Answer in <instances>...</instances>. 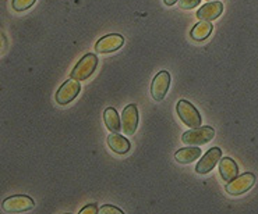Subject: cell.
<instances>
[{"label": "cell", "instance_id": "6da1fadb", "mask_svg": "<svg viewBox=\"0 0 258 214\" xmlns=\"http://www.w3.org/2000/svg\"><path fill=\"white\" fill-rule=\"evenodd\" d=\"M176 112H177V116L181 120V123L187 125L188 128H198V127H201V123H203L201 114H200V112L192 106L190 101L184 100V99L177 101Z\"/></svg>", "mask_w": 258, "mask_h": 214}, {"label": "cell", "instance_id": "7a4b0ae2", "mask_svg": "<svg viewBox=\"0 0 258 214\" xmlns=\"http://www.w3.org/2000/svg\"><path fill=\"white\" fill-rule=\"evenodd\" d=\"M254 184H255V175L252 173H244L229 181L228 185L225 186V190L230 196H240L251 189Z\"/></svg>", "mask_w": 258, "mask_h": 214}, {"label": "cell", "instance_id": "3957f363", "mask_svg": "<svg viewBox=\"0 0 258 214\" xmlns=\"http://www.w3.org/2000/svg\"><path fill=\"white\" fill-rule=\"evenodd\" d=\"M96 67H98V57H96V54H84L81 57V60L76 64V67L73 68L72 78L77 79V81H85V79H88L94 74Z\"/></svg>", "mask_w": 258, "mask_h": 214}, {"label": "cell", "instance_id": "277c9868", "mask_svg": "<svg viewBox=\"0 0 258 214\" xmlns=\"http://www.w3.org/2000/svg\"><path fill=\"white\" fill-rule=\"evenodd\" d=\"M2 207L7 213H24L35 207V202L28 195H13L3 200Z\"/></svg>", "mask_w": 258, "mask_h": 214}, {"label": "cell", "instance_id": "5b68a950", "mask_svg": "<svg viewBox=\"0 0 258 214\" xmlns=\"http://www.w3.org/2000/svg\"><path fill=\"white\" fill-rule=\"evenodd\" d=\"M215 137V130L212 127H198V128H191L190 131H186L181 135V141L187 145H205L211 139Z\"/></svg>", "mask_w": 258, "mask_h": 214}, {"label": "cell", "instance_id": "8992f818", "mask_svg": "<svg viewBox=\"0 0 258 214\" xmlns=\"http://www.w3.org/2000/svg\"><path fill=\"white\" fill-rule=\"evenodd\" d=\"M80 90H81L80 81L74 79V78L69 79L66 82H63L60 88L56 92V101H57V104L66 106L69 103H72L78 96Z\"/></svg>", "mask_w": 258, "mask_h": 214}, {"label": "cell", "instance_id": "52a82bcc", "mask_svg": "<svg viewBox=\"0 0 258 214\" xmlns=\"http://www.w3.org/2000/svg\"><path fill=\"white\" fill-rule=\"evenodd\" d=\"M221 159H222V150L219 148H211L201 157V160L198 161V164L196 166V173L200 174V175L211 173L215 168L216 164H219Z\"/></svg>", "mask_w": 258, "mask_h": 214}, {"label": "cell", "instance_id": "ba28073f", "mask_svg": "<svg viewBox=\"0 0 258 214\" xmlns=\"http://www.w3.org/2000/svg\"><path fill=\"white\" fill-rule=\"evenodd\" d=\"M169 86H170V74L168 71L158 72L151 85V95L154 97V100H163L168 93Z\"/></svg>", "mask_w": 258, "mask_h": 214}, {"label": "cell", "instance_id": "9c48e42d", "mask_svg": "<svg viewBox=\"0 0 258 214\" xmlns=\"http://www.w3.org/2000/svg\"><path fill=\"white\" fill-rule=\"evenodd\" d=\"M124 45V38L119 34H110L101 38L95 43V52L101 54L113 53Z\"/></svg>", "mask_w": 258, "mask_h": 214}, {"label": "cell", "instance_id": "30bf717a", "mask_svg": "<svg viewBox=\"0 0 258 214\" xmlns=\"http://www.w3.org/2000/svg\"><path fill=\"white\" fill-rule=\"evenodd\" d=\"M138 127V110L137 106L132 103L126 106V109L123 110L121 113V128H123V132L132 137L136 134Z\"/></svg>", "mask_w": 258, "mask_h": 214}, {"label": "cell", "instance_id": "8fae6325", "mask_svg": "<svg viewBox=\"0 0 258 214\" xmlns=\"http://www.w3.org/2000/svg\"><path fill=\"white\" fill-rule=\"evenodd\" d=\"M223 12V5L221 2H208L197 12V17L200 20H216Z\"/></svg>", "mask_w": 258, "mask_h": 214}, {"label": "cell", "instance_id": "7c38bea8", "mask_svg": "<svg viewBox=\"0 0 258 214\" xmlns=\"http://www.w3.org/2000/svg\"><path fill=\"white\" fill-rule=\"evenodd\" d=\"M219 173L225 182H229L239 175V167L230 157H222L219 161Z\"/></svg>", "mask_w": 258, "mask_h": 214}, {"label": "cell", "instance_id": "4fadbf2b", "mask_svg": "<svg viewBox=\"0 0 258 214\" xmlns=\"http://www.w3.org/2000/svg\"><path fill=\"white\" fill-rule=\"evenodd\" d=\"M108 146L117 155H126L132 149V143L128 142V139L119 135L117 132H113L108 137Z\"/></svg>", "mask_w": 258, "mask_h": 214}, {"label": "cell", "instance_id": "5bb4252c", "mask_svg": "<svg viewBox=\"0 0 258 214\" xmlns=\"http://www.w3.org/2000/svg\"><path fill=\"white\" fill-rule=\"evenodd\" d=\"M212 31H214L212 23L208 20H203L192 27V30L190 31V38L192 41L203 42L212 34Z\"/></svg>", "mask_w": 258, "mask_h": 214}, {"label": "cell", "instance_id": "9a60e30c", "mask_svg": "<svg viewBox=\"0 0 258 214\" xmlns=\"http://www.w3.org/2000/svg\"><path fill=\"white\" fill-rule=\"evenodd\" d=\"M201 149L200 148H194V145H192L191 148L188 146V148H183L179 149L176 153H174V159L177 163H180V164H190L194 160H197L198 157L201 156Z\"/></svg>", "mask_w": 258, "mask_h": 214}, {"label": "cell", "instance_id": "2e32d148", "mask_svg": "<svg viewBox=\"0 0 258 214\" xmlns=\"http://www.w3.org/2000/svg\"><path fill=\"white\" fill-rule=\"evenodd\" d=\"M103 120H105V125L108 127L109 131L119 132L121 130V121L119 117V113L116 112L113 107H108L103 112Z\"/></svg>", "mask_w": 258, "mask_h": 214}, {"label": "cell", "instance_id": "e0dca14e", "mask_svg": "<svg viewBox=\"0 0 258 214\" xmlns=\"http://www.w3.org/2000/svg\"><path fill=\"white\" fill-rule=\"evenodd\" d=\"M36 0H13L12 2V7L14 9V12L17 13H23L27 12L28 9L35 5Z\"/></svg>", "mask_w": 258, "mask_h": 214}, {"label": "cell", "instance_id": "ac0fdd59", "mask_svg": "<svg viewBox=\"0 0 258 214\" xmlns=\"http://www.w3.org/2000/svg\"><path fill=\"white\" fill-rule=\"evenodd\" d=\"M201 0H179V7L181 10H191L200 6Z\"/></svg>", "mask_w": 258, "mask_h": 214}, {"label": "cell", "instance_id": "d6986e66", "mask_svg": "<svg viewBox=\"0 0 258 214\" xmlns=\"http://www.w3.org/2000/svg\"><path fill=\"white\" fill-rule=\"evenodd\" d=\"M124 211L121 208L112 206V204H105L99 208V214H123Z\"/></svg>", "mask_w": 258, "mask_h": 214}, {"label": "cell", "instance_id": "ffe728a7", "mask_svg": "<svg viewBox=\"0 0 258 214\" xmlns=\"http://www.w3.org/2000/svg\"><path fill=\"white\" fill-rule=\"evenodd\" d=\"M99 213V210L96 207V204H88V206H85L83 210H80V214H98Z\"/></svg>", "mask_w": 258, "mask_h": 214}, {"label": "cell", "instance_id": "44dd1931", "mask_svg": "<svg viewBox=\"0 0 258 214\" xmlns=\"http://www.w3.org/2000/svg\"><path fill=\"white\" fill-rule=\"evenodd\" d=\"M177 2H179V0H163V3H165L166 6H173Z\"/></svg>", "mask_w": 258, "mask_h": 214}, {"label": "cell", "instance_id": "7402d4cb", "mask_svg": "<svg viewBox=\"0 0 258 214\" xmlns=\"http://www.w3.org/2000/svg\"><path fill=\"white\" fill-rule=\"evenodd\" d=\"M208 2H212V0H208Z\"/></svg>", "mask_w": 258, "mask_h": 214}]
</instances>
